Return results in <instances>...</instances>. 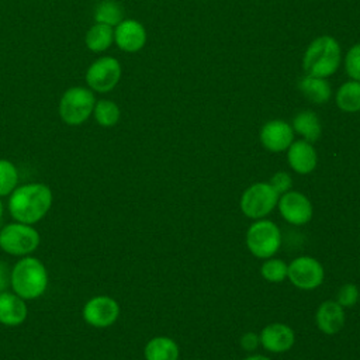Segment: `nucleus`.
<instances>
[{
	"label": "nucleus",
	"mask_w": 360,
	"mask_h": 360,
	"mask_svg": "<svg viewBox=\"0 0 360 360\" xmlns=\"http://www.w3.org/2000/svg\"><path fill=\"white\" fill-rule=\"evenodd\" d=\"M292 129L311 143L318 141V138L321 136V132H322L321 121H319L318 115L311 110H304L294 117Z\"/></svg>",
	"instance_id": "nucleus-20"
},
{
	"label": "nucleus",
	"mask_w": 360,
	"mask_h": 360,
	"mask_svg": "<svg viewBox=\"0 0 360 360\" xmlns=\"http://www.w3.org/2000/svg\"><path fill=\"white\" fill-rule=\"evenodd\" d=\"M39 240V233L28 224L15 221L0 229V248L13 256H28L38 248Z\"/></svg>",
	"instance_id": "nucleus-6"
},
{
	"label": "nucleus",
	"mask_w": 360,
	"mask_h": 360,
	"mask_svg": "<svg viewBox=\"0 0 360 360\" xmlns=\"http://www.w3.org/2000/svg\"><path fill=\"white\" fill-rule=\"evenodd\" d=\"M345 69L349 77L360 82V44L353 45L345 56Z\"/></svg>",
	"instance_id": "nucleus-27"
},
{
	"label": "nucleus",
	"mask_w": 360,
	"mask_h": 360,
	"mask_svg": "<svg viewBox=\"0 0 360 360\" xmlns=\"http://www.w3.org/2000/svg\"><path fill=\"white\" fill-rule=\"evenodd\" d=\"M243 360H271V359H270V357H266V356H262V354H253V356L245 357Z\"/></svg>",
	"instance_id": "nucleus-32"
},
{
	"label": "nucleus",
	"mask_w": 360,
	"mask_h": 360,
	"mask_svg": "<svg viewBox=\"0 0 360 360\" xmlns=\"http://www.w3.org/2000/svg\"><path fill=\"white\" fill-rule=\"evenodd\" d=\"M8 211L17 222L37 224L52 205V191L46 184L28 183L15 187L10 194Z\"/></svg>",
	"instance_id": "nucleus-1"
},
{
	"label": "nucleus",
	"mask_w": 360,
	"mask_h": 360,
	"mask_svg": "<svg viewBox=\"0 0 360 360\" xmlns=\"http://www.w3.org/2000/svg\"><path fill=\"white\" fill-rule=\"evenodd\" d=\"M294 141V129L283 120L267 121L260 129V142L270 152H283Z\"/></svg>",
	"instance_id": "nucleus-12"
},
{
	"label": "nucleus",
	"mask_w": 360,
	"mask_h": 360,
	"mask_svg": "<svg viewBox=\"0 0 360 360\" xmlns=\"http://www.w3.org/2000/svg\"><path fill=\"white\" fill-rule=\"evenodd\" d=\"M94 104L96 100L90 89L70 87L59 101V115L68 125H80L93 114Z\"/></svg>",
	"instance_id": "nucleus-5"
},
{
	"label": "nucleus",
	"mask_w": 360,
	"mask_h": 360,
	"mask_svg": "<svg viewBox=\"0 0 360 360\" xmlns=\"http://www.w3.org/2000/svg\"><path fill=\"white\" fill-rule=\"evenodd\" d=\"M96 22L117 27L124 20V10L115 0H101L94 10Z\"/></svg>",
	"instance_id": "nucleus-23"
},
{
	"label": "nucleus",
	"mask_w": 360,
	"mask_h": 360,
	"mask_svg": "<svg viewBox=\"0 0 360 360\" xmlns=\"http://www.w3.org/2000/svg\"><path fill=\"white\" fill-rule=\"evenodd\" d=\"M145 360H179V346L167 336H156L150 339L143 350Z\"/></svg>",
	"instance_id": "nucleus-19"
},
{
	"label": "nucleus",
	"mask_w": 360,
	"mask_h": 360,
	"mask_svg": "<svg viewBox=\"0 0 360 360\" xmlns=\"http://www.w3.org/2000/svg\"><path fill=\"white\" fill-rule=\"evenodd\" d=\"M287 270H288V264L284 260L276 259V257H269L262 264L260 273L264 280H267L270 283H280L287 278Z\"/></svg>",
	"instance_id": "nucleus-26"
},
{
	"label": "nucleus",
	"mask_w": 360,
	"mask_h": 360,
	"mask_svg": "<svg viewBox=\"0 0 360 360\" xmlns=\"http://www.w3.org/2000/svg\"><path fill=\"white\" fill-rule=\"evenodd\" d=\"M48 285V271L45 264L32 256H24L11 270V287L22 300L41 297Z\"/></svg>",
	"instance_id": "nucleus-2"
},
{
	"label": "nucleus",
	"mask_w": 360,
	"mask_h": 360,
	"mask_svg": "<svg viewBox=\"0 0 360 360\" xmlns=\"http://www.w3.org/2000/svg\"><path fill=\"white\" fill-rule=\"evenodd\" d=\"M315 322L321 332L325 335H335L345 326V311L336 301L328 300L322 302L315 314Z\"/></svg>",
	"instance_id": "nucleus-16"
},
{
	"label": "nucleus",
	"mask_w": 360,
	"mask_h": 360,
	"mask_svg": "<svg viewBox=\"0 0 360 360\" xmlns=\"http://www.w3.org/2000/svg\"><path fill=\"white\" fill-rule=\"evenodd\" d=\"M121 77V65L112 56H101L94 60L87 72L86 82L89 87L98 93L111 91L120 82Z\"/></svg>",
	"instance_id": "nucleus-8"
},
{
	"label": "nucleus",
	"mask_w": 360,
	"mask_h": 360,
	"mask_svg": "<svg viewBox=\"0 0 360 360\" xmlns=\"http://www.w3.org/2000/svg\"><path fill=\"white\" fill-rule=\"evenodd\" d=\"M27 318L25 300L15 292H0V323L6 326L21 325Z\"/></svg>",
	"instance_id": "nucleus-17"
},
{
	"label": "nucleus",
	"mask_w": 360,
	"mask_h": 360,
	"mask_svg": "<svg viewBox=\"0 0 360 360\" xmlns=\"http://www.w3.org/2000/svg\"><path fill=\"white\" fill-rule=\"evenodd\" d=\"M298 89L301 93L315 104H325L332 96V90L325 77H316L307 75L300 79Z\"/></svg>",
	"instance_id": "nucleus-18"
},
{
	"label": "nucleus",
	"mask_w": 360,
	"mask_h": 360,
	"mask_svg": "<svg viewBox=\"0 0 360 360\" xmlns=\"http://www.w3.org/2000/svg\"><path fill=\"white\" fill-rule=\"evenodd\" d=\"M260 343V339L256 333L253 332H246L242 338H240V346L242 349H245L246 352H253Z\"/></svg>",
	"instance_id": "nucleus-30"
},
{
	"label": "nucleus",
	"mask_w": 360,
	"mask_h": 360,
	"mask_svg": "<svg viewBox=\"0 0 360 360\" xmlns=\"http://www.w3.org/2000/svg\"><path fill=\"white\" fill-rule=\"evenodd\" d=\"M246 245L249 252L259 259L273 257L281 245L278 226L269 219L255 221L246 232Z\"/></svg>",
	"instance_id": "nucleus-4"
},
{
	"label": "nucleus",
	"mask_w": 360,
	"mask_h": 360,
	"mask_svg": "<svg viewBox=\"0 0 360 360\" xmlns=\"http://www.w3.org/2000/svg\"><path fill=\"white\" fill-rule=\"evenodd\" d=\"M260 345L271 353H284L290 350L295 342L294 330L281 322L269 323L259 335Z\"/></svg>",
	"instance_id": "nucleus-13"
},
{
	"label": "nucleus",
	"mask_w": 360,
	"mask_h": 360,
	"mask_svg": "<svg viewBox=\"0 0 360 360\" xmlns=\"http://www.w3.org/2000/svg\"><path fill=\"white\" fill-rule=\"evenodd\" d=\"M278 197L269 183H255L243 191L240 210L248 218L262 219L276 208Z\"/></svg>",
	"instance_id": "nucleus-7"
},
{
	"label": "nucleus",
	"mask_w": 360,
	"mask_h": 360,
	"mask_svg": "<svg viewBox=\"0 0 360 360\" xmlns=\"http://www.w3.org/2000/svg\"><path fill=\"white\" fill-rule=\"evenodd\" d=\"M94 118L101 127H114L120 120V108L111 100H100L93 108Z\"/></svg>",
	"instance_id": "nucleus-24"
},
{
	"label": "nucleus",
	"mask_w": 360,
	"mask_h": 360,
	"mask_svg": "<svg viewBox=\"0 0 360 360\" xmlns=\"http://www.w3.org/2000/svg\"><path fill=\"white\" fill-rule=\"evenodd\" d=\"M18 172L14 163L7 159H0V197L8 195L17 187Z\"/></svg>",
	"instance_id": "nucleus-25"
},
{
	"label": "nucleus",
	"mask_w": 360,
	"mask_h": 360,
	"mask_svg": "<svg viewBox=\"0 0 360 360\" xmlns=\"http://www.w3.org/2000/svg\"><path fill=\"white\" fill-rule=\"evenodd\" d=\"M287 159L294 172L298 174L311 173L318 163V155L311 142L305 139L292 141L287 150Z\"/></svg>",
	"instance_id": "nucleus-15"
},
{
	"label": "nucleus",
	"mask_w": 360,
	"mask_h": 360,
	"mask_svg": "<svg viewBox=\"0 0 360 360\" xmlns=\"http://www.w3.org/2000/svg\"><path fill=\"white\" fill-rule=\"evenodd\" d=\"M11 284V271L4 262H0V292L6 291Z\"/></svg>",
	"instance_id": "nucleus-31"
},
{
	"label": "nucleus",
	"mask_w": 360,
	"mask_h": 360,
	"mask_svg": "<svg viewBox=\"0 0 360 360\" xmlns=\"http://www.w3.org/2000/svg\"><path fill=\"white\" fill-rule=\"evenodd\" d=\"M340 60L342 53L339 42L329 35H322L314 39L307 48L302 66L307 75L328 77L338 70Z\"/></svg>",
	"instance_id": "nucleus-3"
},
{
	"label": "nucleus",
	"mask_w": 360,
	"mask_h": 360,
	"mask_svg": "<svg viewBox=\"0 0 360 360\" xmlns=\"http://www.w3.org/2000/svg\"><path fill=\"white\" fill-rule=\"evenodd\" d=\"M120 315L118 302L108 295L90 298L83 307V319L94 328L111 326Z\"/></svg>",
	"instance_id": "nucleus-10"
},
{
	"label": "nucleus",
	"mask_w": 360,
	"mask_h": 360,
	"mask_svg": "<svg viewBox=\"0 0 360 360\" xmlns=\"http://www.w3.org/2000/svg\"><path fill=\"white\" fill-rule=\"evenodd\" d=\"M269 184L274 188V191H276L278 195H281V194H284L285 191H290V188H291V186H292V179H291V176H290L288 173H285V172H277L276 174L271 176Z\"/></svg>",
	"instance_id": "nucleus-29"
},
{
	"label": "nucleus",
	"mask_w": 360,
	"mask_h": 360,
	"mask_svg": "<svg viewBox=\"0 0 360 360\" xmlns=\"http://www.w3.org/2000/svg\"><path fill=\"white\" fill-rule=\"evenodd\" d=\"M86 46L93 52H103L108 49L114 42L112 27L101 22H96L86 32Z\"/></svg>",
	"instance_id": "nucleus-21"
},
{
	"label": "nucleus",
	"mask_w": 360,
	"mask_h": 360,
	"mask_svg": "<svg viewBox=\"0 0 360 360\" xmlns=\"http://www.w3.org/2000/svg\"><path fill=\"white\" fill-rule=\"evenodd\" d=\"M1 218H3V204L0 201V221H1Z\"/></svg>",
	"instance_id": "nucleus-33"
},
{
	"label": "nucleus",
	"mask_w": 360,
	"mask_h": 360,
	"mask_svg": "<svg viewBox=\"0 0 360 360\" xmlns=\"http://www.w3.org/2000/svg\"><path fill=\"white\" fill-rule=\"evenodd\" d=\"M322 264L309 256H300L288 264L287 277L300 290H315L323 281Z\"/></svg>",
	"instance_id": "nucleus-9"
},
{
	"label": "nucleus",
	"mask_w": 360,
	"mask_h": 360,
	"mask_svg": "<svg viewBox=\"0 0 360 360\" xmlns=\"http://www.w3.org/2000/svg\"><path fill=\"white\" fill-rule=\"evenodd\" d=\"M336 104L345 112L360 111V82L350 80L343 83L336 91Z\"/></svg>",
	"instance_id": "nucleus-22"
},
{
	"label": "nucleus",
	"mask_w": 360,
	"mask_h": 360,
	"mask_svg": "<svg viewBox=\"0 0 360 360\" xmlns=\"http://www.w3.org/2000/svg\"><path fill=\"white\" fill-rule=\"evenodd\" d=\"M281 217L291 225H305L312 218V204L300 191H285L277 201Z\"/></svg>",
	"instance_id": "nucleus-11"
},
{
	"label": "nucleus",
	"mask_w": 360,
	"mask_h": 360,
	"mask_svg": "<svg viewBox=\"0 0 360 360\" xmlns=\"http://www.w3.org/2000/svg\"><path fill=\"white\" fill-rule=\"evenodd\" d=\"M114 41L124 52H138L146 42L145 27L136 20H122L114 30Z\"/></svg>",
	"instance_id": "nucleus-14"
},
{
	"label": "nucleus",
	"mask_w": 360,
	"mask_h": 360,
	"mask_svg": "<svg viewBox=\"0 0 360 360\" xmlns=\"http://www.w3.org/2000/svg\"><path fill=\"white\" fill-rule=\"evenodd\" d=\"M359 297H360V292H359L357 285L349 283V284H345L339 288L338 295H336V302L340 304L343 308L345 307H352L359 301Z\"/></svg>",
	"instance_id": "nucleus-28"
}]
</instances>
